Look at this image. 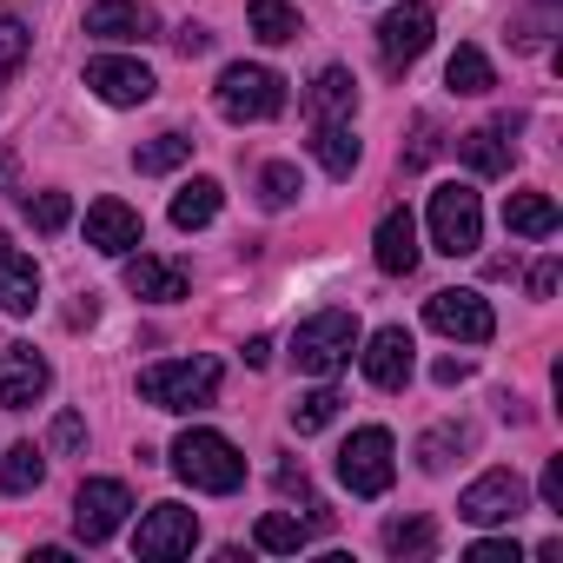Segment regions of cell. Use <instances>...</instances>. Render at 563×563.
Listing matches in <instances>:
<instances>
[{
	"label": "cell",
	"instance_id": "obj_1",
	"mask_svg": "<svg viewBox=\"0 0 563 563\" xmlns=\"http://www.w3.org/2000/svg\"><path fill=\"white\" fill-rule=\"evenodd\" d=\"M219 358H166V365H146L140 372V398L153 411H206L219 398Z\"/></svg>",
	"mask_w": 563,
	"mask_h": 563
},
{
	"label": "cell",
	"instance_id": "obj_2",
	"mask_svg": "<svg viewBox=\"0 0 563 563\" xmlns=\"http://www.w3.org/2000/svg\"><path fill=\"white\" fill-rule=\"evenodd\" d=\"M173 471H179L192 490H212V497H225V490H239V484H245V457L232 451V438L199 431V424L173 438Z\"/></svg>",
	"mask_w": 563,
	"mask_h": 563
},
{
	"label": "cell",
	"instance_id": "obj_3",
	"mask_svg": "<svg viewBox=\"0 0 563 563\" xmlns=\"http://www.w3.org/2000/svg\"><path fill=\"white\" fill-rule=\"evenodd\" d=\"M352 352H358V319L352 312H319V319H306L299 325V339H292V358H299V372H312V378H332V372H345L352 365Z\"/></svg>",
	"mask_w": 563,
	"mask_h": 563
},
{
	"label": "cell",
	"instance_id": "obj_4",
	"mask_svg": "<svg viewBox=\"0 0 563 563\" xmlns=\"http://www.w3.org/2000/svg\"><path fill=\"white\" fill-rule=\"evenodd\" d=\"M278 107H286V80H278L272 67H252V60H232L219 74V113L252 126V120H272Z\"/></svg>",
	"mask_w": 563,
	"mask_h": 563
},
{
	"label": "cell",
	"instance_id": "obj_5",
	"mask_svg": "<svg viewBox=\"0 0 563 563\" xmlns=\"http://www.w3.org/2000/svg\"><path fill=\"white\" fill-rule=\"evenodd\" d=\"M431 245H438L444 258H464V252L484 245V206H477L471 186L451 179V186L431 192Z\"/></svg>",
	"mask_w": 563,
	"mask_h": 563
},
{
	"label": "cell",
	"instance_id": "obj_6",
	"mask_svg": "<svg viewBox=\"0 0 563 563\" xmlns=\"http://www.w3.org/2000/svg\"><path fill=\"white\" fill-rule=\"evenodd\" d=\"M391 451H398L391 431H378V424L352 431L345 451H339V477H345V490H352V497H385L391 477H398V457H391Z\"/></svg>",
	"mask_w": 563,
	"mask_h": 563
},
{
	"label": "cell",
	"instance_id": "obj_7",
	"mask_svg": "<svg viewBox=\"0 0 563 563\" xmlns=\"http://www.w3.org/2000/svg\"><path fill=\"white\" fill-rule=\"evenodd\" d=\"M523 510H530V490H523L517 471H484V477L464 484V497H457V517L477 523V530H490V523H517Z\"/></svg>",
	"mask_w": 563,
	"mask_h": 563
},
{
	"label": "cell",
	"instance_id": "obj_8",
	"mask_svg": "<svg viewBox=\"0 0 563 563\" xmlns=\"http://www.w3.org/2000/svg\"><path fill=\"white\" fill-rule=\"evenodd\" d=\"M126 510H133V490L120 477H87L80 497H74V537L80 543H107L126 523Z\"/></svg>",
	"mask_w": 563,
	"mask_h": 563
},
{
	"label": "cell",
	"instance_id": "obj_9",
	"mask_svg": "<svg viewBox=\"0 0 563 563\" xmlns=\"http://www.w3.org/2000/svg\"><path fill=\"white\" fill-rule=\"evenodd\" d=\"M431 8L424 0H398V8L378 21V60H385V74H405L424 47H431Z\"/></svg>",
	"mask_w": 563,
	"mask_h": 563
},
{
	"label": "cell",
	"instance_id": "obj_10",
	"mask_svg": "<svg viewBox=\"0 0 563 563\" xmlns=\"http://www.w3.org/2000/svg\"><path fill=\"white\" fill-rule=\"evenodd\" d=\"M199 543V517L186 510V504H153L146 517H140V537H133V550L146 556V563H166V556H186Z\"/></svg>",
	"mask_w": 563,
	"mask_h": 563
},
{
	"label": "cell",
	"instance_id": "obj_11",
	"mask_svg": "<svg viewBox=\"0 0 563 563\" xmlns=\"http://www.w3.org/2000/svg\"><path fill=\"white\" fill-rule=\"evenodd\" d=\"M87 87H93L107 107H146V100L159 93L153 67H140V60H120V54H100V60H87Z\"/></svg>",
	"mask_w": 563,
	"mask_h": 563
},
{
	"label": "cell",
	"instance_id": "obj_12",
	"mask_svg": "<svg viewBox=\"0 0 563 563\" xmlns=\"http://www.w3.org/2000/svg\"><path fill=\"white\" fill-rule=\"evenodd\" d=\"M424 319H431V332L464 339V345H484V339L497 332V319H490V306H484L477 292H431V299H424Z\"/></svg>",
	"mask_w": 563,
	"mask_h": 563
},
{
	"label": "cell",
	"instance_id": "obj_13",
	"mask_svg": "<svg viewBox=\"0 0 563 563\" xmlns=\"http://www.w3.org/2000/svg\"><path fill=\"white\" fill-rule=\"evenodd\" d=\"M47 385H54V372H47V358L34 345H8V352H0V405H8V411L41 405Z\"/></svg>",
	"mask_w": 563,
	"mask_h": 563
},
{
	"label": "cell",
	"instance_id": "obj_14",
	"mask_svg": "<svg viewBox=\"0 0 563 563\" xmlns=\"http://www.w3.org/2000/svg\"><path fill=\"white\" fill-rule=\"evenodd\" d=\"M358 358H365V378H372L378 391H398V385L411 378V365H418V345H411L405 325H385V332H372V345H365Z\"/></svg>",
	"mask_w": 563,
	"mask_h": 563
},
{
	"label": "cell",
	"instance_id": "obj_15",
	"mask_svg": "<svg viewBox=\"0 0 563 563\" xmlns=\"http://www.w3.org/2000/svg\"><path fill=\"white\" fill-rule=\"evenodd\" d=\"M87 34L93 41H153L159 14L146 8V0H93V8H87Z\"/></svg>",
	"mask_w": 563,
	"mask_h": 563
},
{
	"label": "cell",
	"instance_id": "obj_16",
	"mask_svg": "<svg viewBox=\"0 0 563 563\" xmlns=\"http://www.w3.org/2000/svg\"><path fill=\"white\" fill-rule=\"evenodd\" d=\"M457 159H464L477 179H497V173H510V159H517V126H510V120L471 126V133L457 140Z\"/></svg>",
	"mask_w": 563,
	"mask_h": 563
},
{
	"label": "cell",
	"instance_id": "obj_17",
	"mask_svg": "<svg viewBox=\"0 0 563 563\" xmlns=\"http://www.w3.org/2000/svg\"><path fill=\"white\" fill-rule=\"evenodd\" d=\"M87 245L107 252V258H126L140 245V212L126 199H93L87 206Z\"/></svg>",
	"mask_w": 563,
	"mask_h": 563
},
{
	"label": "cell",
	"instance_id": "obj_18",
	"mask_svg": "<svg viewBox=\"0 0 563 563\" xmlns=\"http://www.w3.org/2000/svg\"><path fill=\"white\" fill-rule=\"evenodd\" d=\"M34 306H41V265H34L14 239H0V312L27 319Z\"/></svg>",
	"mask_w": 563,
	"mask_h": 563
},
{
	"label": "cell",
	"instance_id": "obj_19",
	"mask_svg": "<svg viewBox=\"0 0 563 563\" xmlns=\"http://www.w3.org/2000/svg\"><path fill=\"white\" fill-rule=\"evenodd\" d=\"M372 258H378V272H391V278H411V265H418V219H411L405 206H391V212L378 219Z\"/></svg>",
	"mask_w": 563,
	"mask_h": 563
},
{
	"label": "cell",
	"instance_id": "obj_20",
	"mask_svg": "<svg viewBox=\"0 0 563 563\" xmlns=\"http://www.w3.org/2000/svg\"><path fill=\"white\" fill-rule=\"evenodd\" d=\"M126 292H133V299H153V306H179V299H186V272L166 265V258H146V252L133 258V252H126Z\"/></svg>",
	"mask_w": 563,
	"mask_h": 563
},
{
	"label": "cell",
	"instance_id": "obj_21",
	"mask_svg": "<svg viewBox=\"0 0 563 563\" xmlns=\"http://www.w3.org/2000/svg\"><path fill=\"white\" fill-rule=\"evenodd\" d=\"M306 113H312L319 126L352 120V113H358V80H352V67H325V74L312 80V93H306Z\"/></svg>",
	"mask_w": 563,
	"mask_h": 563
},
{
	"label": "cell",
	"instance_id": "obj_22",
	"mask_svg": "<svg viewBox=\"0 0 563 563\" xmlns=\"http://www.w3.org/2000/svg\"><path fill=\"white\" fill-rule=\"evenodd\" d=\"M219 206H225V186H219V179H186V186L173 192V225H179V232H199V225L219 219Z\"/></svg>",
	"mask_w": 563,
	"mask_h": 563
},
{
	"label": "cell",
	"instance_id": "obj_23",
	"mask_svg": "<svg viewBox=\"0 0 563 563\" xmlns=\"http://www.w3.org/2000/svg\"><path fill=\"white\" fill-rule=\"evenodd\" d=\"M504 225H510L517 239H550L563 219H556V199H550V192H510V199H504Z\"/></svg>",
	"mask_w": 563,
	"mask_h": 563
},
{
	"label": "cell",
	"instance_id": "obj_24",
	"mask_svg": "<svg viewBox=\"0 0 563 563\" xmlns=\"http://www.w3.org/2000/svg\"><path fill=\"white\" fill-rule=\"evenodd\" d=\"M312 523H319V517H292V510H265L252 537H258V550H278V556H292V550H306V543H312Z\"/></svg>",
	"mask_w": 563,
	"mask_h": 563
},
{
	"label": "cell",
	"instance_id": "obj_25",
	"mask_svg": "<svg viewBox=\"0 0 563 563\" xmlns=\"http://www.w3.org/2000/svg\"><path fill=\"white\" fill-rule=\"evenodd\" d=\"M245 21H252V34H258L265 47H286V41H299V8H292V0H252V8H245Z\"/></svg>",
	"mask_w": 563,
	"mask_h": 563
},
{
	"label": "cell",
	"instance_id": "obj_26",
	"mask_svg": "<svg viewBox=\"0 0 563 563\" xmlns=\"http://www.w3.org/2000/svg\"><path fill=\"white\" fill-rule=\"evenodd\" d=\"M312 153H319V166H325L332 179H352V166H358V140H352V126H345V120L312 126Z\"/></svg>",
	"mask_w": 563,
	"mask_h": 563
},
{
	"label": "cell",
	"instance_id": "obj_27",
	"mask_svg": "<svg viewBox=\"0 0 563 563\" xmlns=\"http://www.w3.org/2000/svg\"><path fill=\"white\" fill-rule=\"evenodd\" d=\"M444 87H451V93H464V100L490 93V87H497V74H490L484 47H457V54H451V67H444Z\"/></svg>",
	"mask_w": 563,
	"mask_h": 563
},
{
	"label": "cell",
	"instance_id": "obj_28",
	"mask_svg": "<svg viewBox=\"0 0 563 563\" xmlns=\"http://www.w3.org/2000/svg\"><path fill=\"white\" fill-rule=\"evenodd\" d=\"M41 477H47V457H41L34 444H14L8 457H0V490H8V497H27V490H41Z\"/></svg>",
	"mask_w": 563,
	"mask_h": 563
},
{
	"label": "cell",
	"instance_id": "obj_29",
	"mask_svg": "<svg viewBox=\"0 0 563 563\" xmlns=\"http://www.w3.org/2000/svg\"><path fill=\"white\" fill-rule=\"evenodd\" d=\"M471 444H477L471 424H438V431L418 438V464H424V471H444V464H451L457 451H471Z\"/></svg>",
	"mask_w": 563,
	"mask_h": 563
},
{
	"label": "cell",
	"instance_id": "obj_30",
	"mask_svg": "<svg viewBox=\"0 0 563 563\" xmlns=\"http://www.w3.org/2000/svg\"><path fill=\"white\" fill-rule=\"evenodd\" d=\"M385 550L391 556H431L438 550V523L431 517H398V523H385Z\"/></svg>",
	"mask_w": 563,
	"mask_h": 563
},
{
	"label": "cell",
	"instance_id": "obj_31",
	"mask_svg": "<svg viewBox=\"0 0 563 563\" xmlns=\"http://www.w3.org/2000/svg\"><path fill=\"white\" fill-rule=\"evenodd\" d=\"M299 192H306V186H299V166H292V159H272V166L258 173V206H265V212H286Z\"/></svg>",
	"mask_w": 563,
	"mask_h": 563
},
{
	"label": "cell",
	"instance_id": "obj_32",
	"mask_svg": "<svg viewBox=\"0 0 563 563\" xmlns=\"http://www.w3.org/2000/svg\"><path fill=\"white\" fill-rule=\"evenodd\" d=\"M186 159H192V140H186V133H159V140H146V146L133 153L140 173H173V166H186Z\"/></svg>",
	"mask_w": 563,
	"mask_h": 563
},
{
	"label": "cell",
	"instance_id": "obj_33",
	"mask_svg": "<svg viewBox=\"0 0 563 563\" xmlns=\"http://www.w3.org/2000/svg\"><path fill=\"white\" fill-rule=\"evenodd\" d=\"M27 47H34L27 21H21V14H0V87H8V80L27 67Z\"/></svg>",
	"mask_w": 563,
	"mask_h": 563
},
{
	"label": "cell",
	"instance_id": "obj_34",
	"mask_svg": "<svg viewBox=\"0 0 563 563\" xmlns=\"http://www.w3.org/2000/svg\"><path fill=\"white\" fill-rule=\"evenodd\" d=\"M332 418H339V391H325V385H319V391H306V398L292 405V431H299V438L325 431Z\"/></svg>",
	"mask_w": 563,
	"mask_h": 563
},
{
	"label": "cell",
	"instance_id": "obj_35",
	"mask_svg": "<svg viewBox=\"0 0 563 563\" xmlns=\"http://www.w3.org/2000/svg\"><path fill=\"white\" fill-rule=\"evenodd\" d=\"M21 212H27L41 232H60V225L74 219V199H67V192H27V199H21Z\"/></svg>",
	"mask_w": 563,
	"mask_h": 563
},
{
	"label": "cell",
	"instance_id": "obj_36",
	"mask_svg": "<svg viewBox=\"0 0 563 563\" xmlns=\"http://www.w3.org/2000/svg\"><path fill=\"white\" fill-rule=\"evenodd\" d=\"M80 438H87L80 411H60V418H54V438H47V444H54V451H80Z\"/></svg>",
	"mask_w": 563,
	"mask_h": 563
},
{
	"label": "cell",
	"instance_id": "obj_37",
	"mask_svg": "<svg viewBox=\"0 0 563 563\" xmlns=\"http://www.w3.org/2000/svg\"><path fill=\"white\" fill-rule=\"evenodd\" d=\"M471 563H517V543L510 537H484V543H471Z\"/></svg>",
	"mask_w": 563,
	"mask_h": 563
},
{
	"label": "cell",
	"instance_id": "obj_38",
	"mask_svg": "<svg viewBox=\"0 0 563 563\" xmlns=\"http://www.w3.org/2000/svg\"><path fill=\"white\" fill-rule=\"evenodd\" d=\"M556 278H563V265H556V258H537V272H530V299H550Z\"/></svg>",
	"mask_w": 563,
	"mask_h": 563
},
{
	"label": "cell",
	"instance_id": "obj_39",
	"mask_svg": "<svg viewBox=\"0 0 563 563\" xmlns=\"http://www.w3.org/2000/svg\"><path fill=\"white\" fill-rule=\"evenodd\" d=\"M173 47H179V54H186V60H192V54H206V47H212V34H206V27H192V21H186V27H179V34H173Z\"/></svg>",
	"mask_w": 563,
	"mask_h": 563
},
{
	"label": "cell",
	"instance_id": "obj_40",
	"mask_svg": "<svg viewBox=\"0 0 563 563\" xmlns=\"http://www.w3.org/2000/svg\"><path fill=\"white\" fill-rule=\"evenodd\" d=\"M543 504H550V510H563V457H550V464H543Z\"/></svg>",
	"mask_w": 563,
	"mask_h": 563
},
{
	"label": "cell",
	"instance_id": "obj_41",
	"mask_svg": "<svg viewBox=\"0 0 563 563\" xmlns=\"http://www.w3.org/2000/svg\"><path fill=\"white\" fill-rule=\"evenodd\" d=\"M464 378H471V365H464V358H444V365H438V385H464Z\"/></svg>",
	"mask_w": 563,
	"mask_h": 563
},
{
	"label": "cell",
	"instance_id": "obj_42",
	"mask_svg": "<svg viewBox=\"0 0 563 563\" xmlns=\"http://www.w3.org/2000/svg\"><path fill=\"white\" fill-rule=\"evenodd\" d=\"M272 358V339H245V365H265Z\"/></svg>",
	"mask_w": 563,
	"mask_h": 563
},
{
	"label": "cell",
	"instance_id": "obj_43",
	"mask_svg": "<svg viewBox=\"0 0 563 563\" xmlns=\"http://www.w3.org/2000/svg\"><path fill=\"white\" fill-rule=\"evenodd\" d=\"M8 173H14V159H8V153H0V179H8Z\"/></svg>",
	"mask_w": 563,
	"mask_h": 563
},
{
	"label": "cell",
	"instance_id": "obj_44",
	"mask_svg": "<svg viewBox=\"0 0 563 563\" xmlns=\"http://www.w3.org/2000/svg\"><path fill=\"white\" fill-rule=\"evenodd\" d=\"M543 8H550V0H543Z\"/></svg>",
	"mask_w": 563,
	"mask_h": 563
}]
</instances>
